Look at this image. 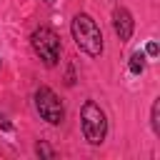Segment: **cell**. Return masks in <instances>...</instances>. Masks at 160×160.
<instances>
[{
  "label": "cell",
  "mask_w": 160,
  "mask_h": 160,
  "mask_svg": "<svg viewBox=\"0 0 160 160\" xmlns=\"http://www.w3.org/2000/svg\"><path fill=\"white\" fill-rule=\"evenodd\" d=\"M70 32H72V40L75 45L90 55V58H100L102 50H105V42H102V30L98 25V20L88 12H75L72 20H70Z\"/></svg>",
  "instance_id": "6da1fadb"
},
{
  "label": "cell",
  "mask_w": 160,
  "mask_h": 160,
  "mask_svg": "<svg viewBox=\"0 0 160 160\" xmlns=\"http://www.w3.org/2000/svg\"><path fill=\"white\" fill-rule=\"evenodd\" d=\"M80 130L90 145H102L108 138V115L95 100H85L80 108Z\"/></svg>",
  "instance_id": "7a4b0ae2"
},
{
  "label": "cell",
  "mask_w": 160,
  "mask_h": 160,
  "mask_svg": "<svg viewBox=\"0 0 160 160\" xmlns=\"http://www.w3.org/2000/svg\"><path fill=\"white\" fill-rule=\"evenodd\" d=\"M30 48L32 52L48 65V68H55L60 62V52H62V42H60V35L48 28V25H40L30 32Z\"/></svg>",
  "instance_id": "3957f363"
},
{
  "label": "cell",
  "mask_w": 160,
  "mask_h": 160,
  "mask_svg": "<svg viewBox=\"0 0 160 160\" xmlns=\"http://www.w3.org/2000/svg\"><path fill=\"white\" fill-rule=\"evenodd\" d=\"M32 105H35V112L40 115V120H45L48 125H60L65 120V105L58 98V92L52 88H48V85L35 88Z\"/></svg>",
  "instance_id": "277c9868"
},
{
  "label": "cell",
  "mask_w": 160,
  "mask_h": 160,
  "mask_svg": "<svg viewBox=\"0 0 160 160\" xmlns=\"http://www.w3.org/2000/svg\"><path fill=\"white\" fill-rule=\"evenodd\" d=\"M112 30H115V35H118V40L120 42H128L130 38H132V30H135V20H132V15H130V10L128 8H115L112 10Z\"/></svg>",
  "instance_id": "5b68a950"
},
{
  "label": "cell",
  "mask_w": 160,
  "mask_h": 160,
  "mask_svg": "<svg viewBox=\"0 0 160 160\" xmlns=\"http://www.w3.org/2000/svg\"><path fill=\"white\" fill-rule=\"evenodd\" d=\"M145 65H148V55H145L142 50H138V52H132V55H130L128 70H130L132 75H142V72H145Z\"/></svg>",
  "instance_id": "8992f818"
},
{
  "label": "cell",
  "mask_w": 160,
  "mask_h": 160,
  "mask_svg": "<svg viewBox=\"0 0 160 160\" xmlns=\"http://www.w3.org/2000/svg\"><path fill=\"white\" fill-rule=\"evenodd\" d=\"M150 128L155 135H160V98L152 100V108H150Z\"/></svg>",
  "instance_id": "52a82bcc"
},
{
  "label": "cell",
  "mask_w": 160,
  "mask_h": 160,
  "mask_svg": "<svg viewBox=\"0 0 160 160\" xmlns=\"http://www.w3.org/2000/svg\"><path fill=\"white\" fill-rule=\"evenodd\" d=\"M35 155H40V158H55V150H52L48 142H42V140H40V142L35 145Z\"/></svg>",
  "instance_id": "ba28073f"
},
{
  "label": "cell",
  "mask_w": 160,
  "mask_h": 160,
  "mask_svg": "<svg viewBox=\"0 0 160 160\" xmlns=\"http://www.w3.org/2000/svg\"><path fill=\"white\" fill-rule=\"evenodd\" d=\"M142 52H145L148 58H155V55L160 52V48H158V42H155V40H150V42L145 45V50H142Z\"/></svg>",
  "instance_id": "9c48e42d"
},
{
  "label": "cell",
  "mask_w": 160,
  "mask_h": 160,
  "mask_svg": "<svg viewBox=\"0 0 160 160\" xmlns=\"http://www.w3.org/2000/svg\"><path fill=\"white\" fill-rule=\"evenodd\" d=\"M65 82H68V85L75 82V78H72V68H68V80H65Z\"/></svg>",
  "instance_id": "30bf717a"
},
{
  "label": "cell",
  "mask_w": 160,
  "mask_h": 160,
  "mask_svg": "<svg viewBox=\"0 0 160 160\" xmlns=\"http://www.w3.org/2000/svg\"><path fill=\"white\" fill-rule=\"evenodd\" d=\"M0 125H2L5 130H10V122H5V118H2V115H0Z\"/></svg>",
  "instance_id": "8fae6325"
},
{
  "label": "cell",
  "mask_w": 160,
  "mask_h": 160,
  "mask_svg": "<svg viewBox=\"0 0 160 160\" xmlns=\"http://www.w3.org/2000/svg\"><path fill=\"white\" fill-rule=\"evenodd\" d=\"M0 68H2V58H0Z\"/></svg>",
  "instance_id": "7c38bea8"
},
{
  "label": "cell",
  "mask_w": 160,
  "mask_h": 160,
  "mask_svg": "<svg viewBox=\"0 0 160 160\" xmlns=\"http://www.w3.org/2000/svg\"><path fill=\"white\" fill-rule=\"evenodd\" d=\"M45 2H52V0H45Z\"/></svg>",
  "instance_id": "4fadbf2b"
}]
</instances>
